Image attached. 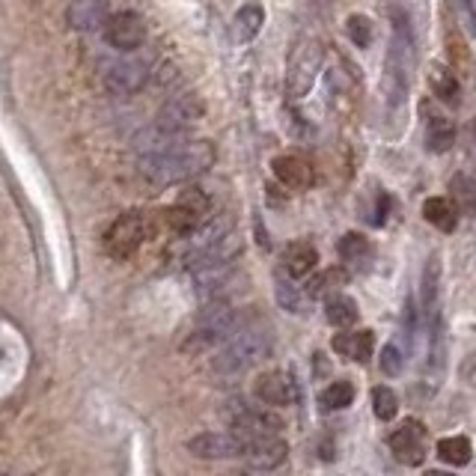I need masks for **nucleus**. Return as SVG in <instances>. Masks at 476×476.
I'll return each instance as SVG.
<instances>
[{
  "label": "nucleus",
  "instance_id": "obj_1",
  "mask_svg": "<svg viewBox=\"0 0 476 476\" xmlns=\"http://www.w3.org/2000/svg\"><path fill=\"white\" fill-rule=\"evenodd\" d=\"M214 164V146L209 140L176 143L164 152L140 155V176L155 188L179 185L202 176Z\"/></svg>",
  "mask_w": 476,
  "mask_h": 476
},
{
  "label": "nucleus",
  "instance_id": "obj_2",
  "mask_svg": "<svg viewBox=\"0 0 476 476\" xmlns=\"http://www.w3.org/2000/svg\"><path fill=\"white\" fill-rule=\"evenodd\" d=\"M268 351H271V336L263 327H244V331L233 336L230 343L221 346V351L212 360V369L223 378L242 376V372L256 367L263 357H268Z\"/></svg>",
  "mask_w": 476,
  "mask_h": 476
},
{
  "label": "nucleus",
  "instance_id": "obj_3",
  "mask_svg": "<svg viewBox=\"0 0 476 476\" xmlns=\"http://www.w3.org/2000/svg\"><path fill=\"white\" fill-rule=\"evenodd\" d=\"M322 63H325V48L319 39H301L295 45L286 63V96L292 101L310 93L316 78L322 72Z\"/></svg>",
  "mask_w": 476,
  "mask_h": 476
},
{
  "label": "nucleus",
  "instance_id": "obj_4",
  "mask_svg": "<svg viewBox=\"0 0 476 476\" xmlns=\"http://www.w3.org/2000/svg\"><path fill=\"white\" fill-rule=\"evenodd\" d=\"M223 417L230 423V432L238 438H259V435H277L283 423L277 414L254 408L244 399H230L223 405Z\"/></svg>",
  "mask_w": 476,
  "mask_h": 476
},
{
  "label": "nucleus",
  "instance_id": "obj_5",
  "mask_svg": "<svg viewBox=\"0 0 476 476\" xmlns=\"http://www.w3.org/2000/svg\"><path fill=\"white\" fill-rule=\"evenodd\" d=\"M146 238V221L140 212H126L108 226L105 247L113 259H129Z\"/></svg>",
  "mask_w": 476,
  "mask_h": 476
},
{
  "label": "nucleus",
  "instance_id": "obj_6",
  "mask_svg": "<svg viewBox=\"0 0 476 476\" xmlns=\"http://www.w3.org/2000/svg\"><path fill=\"white\" fill-rule=\"evenodd\" d=\"M146 81H150V63H146L143 57H134V54H126L119 63H113L105 75V87L113 96L140 93Z\"/></svg>",
  "mask_w": 476,
  "mask_h": 476
},
{
  "label": "nucleus",
  "instance_id": "obj_7",
  "mask_svg": "<svg viewBox=\"0 0 476 476\" xmlns=\"http://www.w3.org/2000/svg\"><path fill=\"white\" fill-rule=\"evenodd\" d=\"M202 110H206V105H202L200 96H194V93L179 96V98H173L161 110V117H158L155 129L161 134H167V138L179 140V134H182L185 129H191V122H197L202 117Z\"/></svg>",
  "mask_w": 476,
  "mask_h": 476
},
{
  "label": "nucleus",
  "instance_id": "obj_8",
  "mask_svg": "<svg viewBox=\"0 0 476 476\" xmlns=\"http://www.w3.org/2000/svg\"><path fill=\"white\" fill-rule=\"evenodd\" d=\"M206 212H209V197L200 188H185L182 197L176 200V206L167 212L170 230L191 235L202 223V218H206Z\"/></svg>",
  "mask_w": 476,
  "mask_h": 476
},
{
  "label": "nucleus",
  "instance_id": "obj_9",
  "mask_svg": "<svg viewBox=\"0 0 476 476\" xmlns=\"http://www.w3.org/2000/svg\"><path fill=\"white\" fill-rule=\"evenodd\" d=\"M244 440L233 432H202L188 440V452L206 461H226V459H242Z\"/></svg>",
  "mask_w": 476,
  "mask_h": 476
},
{
  "label": "nucleus",
  "instance_id": "obj_10",
  "mask_svg": "<svg viewBox=\"0 0 476 476\" xmlns=\"http://www.w3.org/2000/svg\"><path fill=\"white\" fill-rule=\"evenodd\" d=\"M105 39L110 48H117L122 54L138 51L140 45L146 42V25L138 13H117L108 18L105 25Z\"/></svg>",
  "mask_w": 476,
  "mask_h": 476
},
{
  "label": "nucleus",
  "instance_id": "obj_11",
  "mask_svg": "<svg viewBox=\"0 0 476 476\" xmlns=\"http://www.w3.org/2000/svg\"><path fill=\"white\" fill-rule=\"evenodd\" d=\"M242 440H244L242 459L256 471H274L289 456L286 440L280 435H259V438H242Z\"/></svg>",
  "mask_w": 476,
  "mask_h": 476
},
{
  "label": "nucleus",
  "instance_id": "obj_12",
  "mask_svg": "<svg viewBox=\"0 0 476 476\" xmlns=\"http://www.w3.org/2000/svg\"><path fill=\"white\" fill-rule=\"evenodd\" d=\"M254 393H256V399H259V402L274 405V408H283V405L298 402L301 388H298V381H295V378L289 376V372L271 369V372H263V376L256 378Z\"/></svg>",
  "mask_w": 476,
  "mask_h": 476
},
{
  "label": "nucleus",
  "instance_id": "obj_13",
  "mask_svg": "<svg viewBox=\"0 0 476 476\" xmlns=\"http://www.w3.org/2000/svg\"><path fill=\"white\" fill-rule=\"evenodd\" d=\"M423 426L417 420H405L396 432L390 435V450L393 456L399 459L408 468H420L423 459H426V444H423Z\"/></svg>",
  "mask_w": 476,
  "mask_h": 476
},
{
  "label": "nucleus",
  "instance_id": "obj_14",
  "mask_svg": "<svg viewBox=\"0 0 476 476\" xmlns=\"http://www.w3.org/2000/svg\"><path fill=\"white\" fill-rule=\"evenodd\" d=\"M110 18V4L108 0H72V6L66 9V21L78 33H96L105 30Z\"/></svg>",
  "mask_w": 476,
  "mask_h": 476
},
{
  "label": "nucleus",
  "instance_id": "obj_15",
  "mask_svg": "<svg viewBox=\"0 0 476 476\" xmlns=\"http://www.w3.org/2000/svg\"><path fill=\"white\" fill-rule=\"evenodd\" d=\"M438 301H440V259L438 256H429L426 271H423V280H420V304H423V313H426V319H429V331L440 327Z\"/></svg>",
  "mask_w": 476,
  "mask_h": 476
},
{
  "label": "nucleus",
  "instance_id": "obj_16",
  "mask_svg": "<svg viewBox=\"0 0 476 476\" xmlns=\"http://www.w3.org/2000/svg\"><path fill=\"white\" fill-rule=\"evenodd\" d=\"M265 25V9L263 4H256V0H251V4H244L242 9L235 13L233 25H230V39L235 45H247L254 42L259 36V30H263Z\"/></svg>",
  "mask_w": 476,
  "mask_h": 476
},
{
  "label": "nucleus",
  "instance_id": "obj_17",
  "mask_svg": "<svg viewBox=\"0 0 476 476\" xmlns=\"http://www.w3.org/2000/svg\"><path fill=\"white\" fill-rule=\"evenodd\" d=\"M271 170L286 188H310L313 185V167L298 155H280L271 161Z\"/></svg>",
  "mask_w": 476,
  "mask_h": 476
},
{
  "label": "nucleus",
  "instance_id": "obj_18",
  "mask_svg": "<svg viewBox=\"0 0 476 476\" xmlns=\"http://www.w3.org/2000/svg\"><path fill=\"white\" fill-rule=\"evenodd\" d=\"M316 263H319V254H316V247L307 242H292L286 251H283V274H289L292 280L307 277L316 268Z\"/></svg>",
  "mask_w": 476,
  "mask_h": 476
},
{
  "label": "nucleus",
  "instance_id": "obj_19",
  "mask_svg": "<svg viewBox=\"0 0 476 476\" xmlns=\"http://www.w3.org/2000/svg\"><path fill=\"white\" fill-rule=\"evenodd\" d=\"M372 346H376V336H372V331H351L348 327V331L334 336V348L348 360H369Z\"/></svg>",
  "mask_w": 476,
  "mask_h": 476
},
{
  "label": "nucleus",
  "instance_id": "obj_20",
  "mask_svg": "<svg viewBox=\"0 0 476 476\" xmlns=\"http://www.w3.org/2000/svg\"><path fill=\"white\" fill-rule=\"evenodd\" d=\"M452 206H456L459 214H468L473 218L476 214V179L468 173H456L450 179V197H447Z\"/></svg>",
  "mask_w": 476,
  "mask_h": 476
},
{
  "label": "nucleus",
  "instance_id": "obj_21",
  "mask_svg": "<svg viewBox=\"0 0 476 476\" xmlns=\"http://www.w3.org/2000/svg\"><path fill=\"white\" fill-rule=\"evenodd\" d=\"M423 218L432 223L435 230L452 233V230H456V223H459V212H456V206H452L447 197H429L423 202Z\"/></svg>",
  "mask_w": 476,
  "mask_h": 476
},
{
  "label": "nucleus",
  "instance_id": "obj_22",
  "mask_svg": "<svg viewBox=\"0 0 476 476\" xmlns=\"http://www.w3.org/2000/svg\"><path fill=\"white\" fill-rule=\"evenodd\" d=\"M339 256L346 259L348 268H367L372 259V244L367 242V235L348 233L339 238Z\"/></svg>",
  "mask_w": 476,
  "mask_h": 476
},
{
  "label": "nucleus",
  "instance_id": "obj_23",
  "mask_svg": "<svg viewBox=\"0 0 476 476\" xmlns=\"http://www.w3.org/2000/svg\"><path fill=\"white\" fill-rule=\"evenodd\" d=\"M429 113V131H426V146L432 152H450L452 143H456V129H452V122L444 119V117H432V110Z\"/></svg>",
  "mask_w": 476,
  "mask_h": 476
},
{
  "label": "nucleus",
  "instance_id": "obj_24",
  "mask_svg": "<svg viewBox=\"0 0 476 476\" xmlns=\"http://www.w3.org/2000/svg\"><path fill=\"white\" fill-rule=\"evenodd\" d=\"M325 316L334 327H351V325H357L360 310L355 301L346 298V295H331L325 304Z\"/></svg>",
  "mask_w": 476,
  "mask_h": 476
},
{
  "label": "nucleus",
  "instance_id": "obj_25",
  "mask_svg": "<svg viewBox=\"0 0 476 476\" xmlns=\"http://www.w3.org/2000/svg\"><path fill=\"white\" fill-rule=\"evenodd\" d=\"M346 283H348L346 268H325L319 277L310 280L307 295H313V298H331V295H339V289H343Z\"/></svg>",
  "mask_w": 476,
  "mask_h": 476
},
{
  "label": "nucleus",
  "instance_id": "obj_26",
  "mask_svg": "<svg viewBox=\"0 0 476 476\" xmlns=\"http://www.w3.org/2000/svg\"><path fill=\"white\" fill-rule=\"evenodd\" d=\"M429 84H432L435 96H438L440 101H450V105H456L459 96H461L459 78L452 75L450 69H440V66H432V69H429Z\"/></svg>",
  "mask_w": 476,
  "mask_h": 476
},
{
  "label": "nucleus",
  "instance_id": "obj_27",
  "mask_svg": "<svg viewBox=\"0 0 476 476\" xmlns=\"http://www.w3.org/2000/svg\"><path fill=\"white\" fill-rule=\"evenodd\" d=\"M274 289H277L280 307H286V310H292V313H304V310H307V295H304L298 286H295L289 274H280L277 283H274Z\"/></svg>",
  "mask_w": 476,
  "mask_h": 476
},
{
  "label": "nucleus",
  "instance_id": "obj_28",
  "mask_svg": "<svg viewBox=\"0 0 476 476\" xmlns=\"http://www.w3.org/2000/svg\"><path fill=\"white\" fill-rule=\"evenodd\" d=\"M440 461L452 464V468H461V464L471 461V440L468 438H444L438 444Z\"/></svg>",
  "mask_w": 476,
  "mask_h": 476
},
{
  "label": "nucleus",
  "instance_id": "obj_29",
  "mask_svg": "<svg viewBox=\"0 0 476 476\" xmlns=\"http://www.w3.org/2000/svg\"><path fill=\"white\" fill-rule=\"evenodd\" d=\"M346 33H348V39L357 45V48H369L372 39H376V27H372V18L360 16V13L346 18Z\"/></svg>",
  "mask_w": 476,
  "mask_h": 476
},
{
  "label": "nucleus",
  "instance_id": "obj_30",
  "mask_svg": "<svg viewBox=\"0 0 476 476\" xmlns=\"http://www.w3.org/2000/svg\"><path fill=\"white\" fill-rule=\"evenodd\" d=\"M372 411H376L378 420H393L396 411H399V399L390 388H372Z\"/></svg>",
  "mask_w": 476,
  "mask_h": 476
},
{
  "label": "nucleus",
  "instance_id": "obj_31",
  "mask_svg": "<svg viewBox=\"0 0 476 476\" xmlns=\"http://www.w3.org/2000/svg\"><path fill=\"white\" fill-rule=\"evenodd\" d=\"M351 399H355V388H351L348 381H334L331 388L325 390L322 405H325V408H334V411H339V408H348Z\"/></svg>",
  "mask_w": 476,
  "mask_h": 476
},
{
  "label": "nucleus",
  "instance_id": "obj_32",
  "mask_svg": "<svg viewBox=\"0 0 476 476\" xmlns=\"http://www.w3.org/2000/svg\"><path fill=\"white\" fill-rule=\"evenodd\" d=\"M405 367V351L399 348V343H388L381 348V369L384 376H399Z\"/></svg>",
  "mask_w": 476,
  "mask_h": 476
},
{
  "label": "nucleus",
  "instance_id": "obj_33",
  "mask_svg": "<svg viewBox=\"0 0 476 476\" xmlns=\"http://www.w3.org/2000/svg\"><path fill=\"white\" fill-rule=\"evenodd\" d=\"M388 209H390V197L381 194V197H378V214H376V223H378V226L384 223V218H388Z\"/></svg>",
  "mask_w": 476,
  "mask_h": 476
},
{
  "label": "nucleus",
  "instance_id": "obj_34",
  "mask_svg": "<svg viewBox=\"0 0 476 476\" xmlns=\"http://www.w3.org/2000/svg\"><path fill=\"white\" fill-rule=\"evenodd\" d=\"M464 4V13H468V21H471V30L476 36V0H461Z\"/></svg>",
  "mask_w": 476,
  "mask_h": 476
},
{
  "label": "nucleus",
  "instance_id": "obj_35",
  "mask_svg": "<svg viewBox=\"0 0 476 476\" xmlns=\"http://www.w3.org/2000/svg\"><path fill=\"white\" fill-rule=\"evenodd\" d=\"M426 476H452V473H447V471H429Z\"/></svg>",
  "mask_w": 476,
  "mask_h": 476
}]
</instances>
